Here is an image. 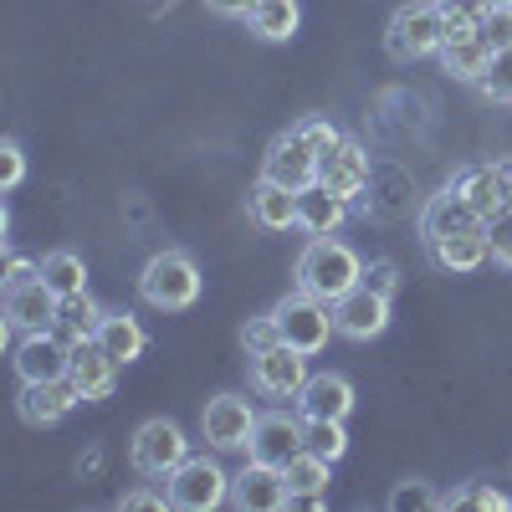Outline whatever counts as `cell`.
Segmentation results:
<instances>
[{"label":"cell","instance_id":"1","mask_svg":"<svg viewBox=\"0 0 512 512\" xmlns=\"http://www.w3.org/2000/svg\"><path fill=\"white\" fill-rule=\"evenodd\" d=\"M359 282H364L359 251L344 246V241H333V236H318L303 256H297V287L323 297V303H338V297L354 292Z\"/></svg>","mask_w":512,"mask_h":512},{"label":"cell","instance_id":"2","mask_svg":"<svg viewBox=\"0 0 512 512\" xmlns=\"http://www.w3.org/2000/svg\"><path fill=\"white\" fill-rule=\"evenodd\" d=\"M139 297L159 313H180L200 297V267L190 251H159L139 277Z\"/></svg>","mask_w":512,"mask_h":512},{"label":"cell","instance_id":"3","mask_svg":"<svg viewBox=\"0 0 512 512\" xmlns=\"http://www.w3.org/2000/svg\"><path fill=\"white\" fill-rule=\"evenodd\" d=\"M272 318H277V328H282V344H292L297 354H308V359L328 349V333H338L333 303H323V297H313V292L282 297V303L272 308Z\"/></svg>","mask_w":512,"mask_h":512},{"label":"cell","instance_id":"4","mask_svg":"<svg viewBox=\"0 0 512 512\" xmlns=\"http://www.w3.org/2000/svg\"><path fill=\"white\" fill-rule=\"evenodd\" d=\"M384 52L395 62H420L441 52V6L436 0H410L390 16V31H384Z\"/></svg>","mask_w":512,"mask_h":512},{"label":"cell","instance_id":"5","mask_svg":"<svg viewBox=\"0 0 512 512\" xmlns=\"http://www.w3.org/2000/svg\"><path fill=\"white\" fill-rule=\"evenodd\" d=\"M169 507H185V512H210L231 497V477L221 461L210 456H185L175 472H169Z\"/></svg>","mask_w":512,"mask_h":512},{"label":"cell","instance_id":"6","mask_svg":"<svg viewBox=\"0 0 512 512\" xmlns=\"http://www.w3.org/2000/svg\"><path fill=\"white\" fill-rule=\"evenodd\" d=\"M190 456V441H185V431L175 420H144L139 431H134V441H128V461L139 466L144 477H154V482H169V472Z\"/></svg>","mask_w":512,"mask_h":512},{"label":"cell","instance_id":"7","mask_svg":"<svg viewBox=\"0 0 512 512\" xmlns=\"http://www.w3.org/2000/svg\"><path fill=\"white\" fill-rule=\"evenodd\" d=\"M318 159L323 154L313 149V139L303 134V128H287V134L272 139V149L262 159V175L287 185V190H308V185H318Z\"/></svg>","mask_w":512,"mask_h":512},{"label":"cell","instance_id":"8","mask_svg":"<svg viewBox=\"0 0 512 512\" xmlns=\"http://www.w3.org/2000/svg\"><path fill=\"white\" fill-rule=\"evenodd\" d=\"M231 502L241 512H282V507H292L287 472H282V466H272V461H256L251 456L241 472L231 477Z\"/></svg>","mask_w":512,"mask_h":512},{"label":"cell","instance_id":"9","mask_svg":"<svg viewBox=\"0 0 512 512\" xmlns=\"http://www.w3.org/2000/svg\"><path fill=\"white\" fill-rule=\"evenodd\" d=\"M251 384L272 400H297V390L308 384V354H297L292 344H272L262 354H251Z\"/></svg>","mask_w":512,"mask_h":512},{"label":"cell","instance_id":"10","mask_svg":"<svg viewBox=\"0 0 512 512\" xmlns=\"http://www.w3.org/2000/svg\"><path fill=\"white\" fill-rule=\"evenodd\" d=\"M72 369V338L62 328H41V333H26L21 349H16V374L21 384H36V379H67Z\"/></svg>","mask_w":512,"mask_h":512},{"label":"cell","instance_id":"11","mask_svg":"<svg viewBox=\"0 0 512 512\" xmlns=\"http://www.w3.org/2000/svg\"><path fill=\"white\" fill-rule=\"evenodd\" d=\"M333 323H338L344 338H354V344H369V338H379L384 328H390V297H379L359 282L354 292H344L333 303Z\"/></svg>","mask_w":512,"mask_h":512},{"label":"cell","instance_id":"12","mask_svg":"<svg viewBox=\"0 0 512 512\" xmlns=\"http://www.w3.org/2000/svg\"><path fill=\"white\" fill-rule=\"evenodd\" d=\"M200 431H205V441L216 451H241L251 441V431H256V410L241 395H216L205 405V415H200Z\"/></svg>","mask_w":512,"mask_h":512},{"label":"cell","instance_id":"13","mask_svg":"<svg viewBox=\"0 0 512 512\" xmlns=\"http://www.w3.org/2000/svg\"><path fill=\"white\" fill-rule=\"evenodd\" d=\"M118 369H123V364H113V359L103 354L98 338H77V344H72V369H67V379L77 384L82 405L108 400V395H113V384H118Z\"/></svg>","mask_w":512,"mask_h":512},{"label":"cell","instance_id":"14","mask_svg":"<svg viewBox=\"0 0 512 512\" xmlns=\"http://www.w3.org/2000/svg\"><path fill=\"white\" fill-rule=\"evenodd\" d=\"M246 451L256 461H272V466H287L297 451H303V420H292L287 410H272V415H256V431L246 441Z\"/></svg>","mask_w":512,"mask_h":512},{"label":"cell","instance_id":"15","mask_svg":"<svg viewBox=\"0 0 512 512\" xmlns=\"http://www.w3.org/2000/svg\"><path fill=\"white\" fill-rule=\"evenodd\" d=\"M318 185H328L333 195L354 200V195L369 185V154H364L354 139H338V144L318 159Z\"/></svg>","mask_w":512,"mask_h":512},{"label":"cell","instance_id":"16","mask_svg":"<svg viewBox=\"0 0 512 512\" xmlns=\"http://www.w3.org/2000/svg\"><path fill=\"white\" fill-rule=\"evenodd\" d=\"M72 405H82V395H77L72 379H36V384H21V400H16L21 420H31V425H57L62 415H72Z\"/></svg>","mask_w":512,"mask_h":512},{"label":"cell","instance_id":"17","mask_svg":"<svg viewBox=\"0 0 512 512\" xmlns=\"http://www.w3.org/2000/svg\"><path fill=\"white\" fill-rule=\"evenodd\" d=\"M507 180H512V164H472V169H461L451 185L466 195V205H472L482 221H492V216H502Z\"/></svg>","mask_w":512,"mask_h":512},{"label":"cell","instance_id":"18","mask_svg":"<svg viewBox=\"0 0 512 512\" xmlns=\"http://www.w3.org/2000/svg\"><path fill=\"white\" fill-rule=\"evenodd\" d=\"M425 246H431L436 267H441V272H456V277L477 272L487 256H492L487 226H466V231H451V236H441V241H425Z\"/></svg>","mask_w":512,"mask_h":512},{"label":"cell","instance_id":"19","mask_svg":"<svg viewBox=\"0 0 512 512\" xmlns=\"http://www.w3.org/2000/svg\"><path fill=\"white\" fill-rule=\"evenodd\" d=\"M57 303H62V297L47 282L16 287V292H6V328H21V333L57 328Z\"/></svg>","mask_w":512,"mask_h":512},{"label":"cell","instance_id":"20","mask_svg":"<svg viewBox=\"0 0 512 512\" xmlns=\"http://www.w3.org/2000/svg\"><path fill=\"white\" fill-rule=\"evenodd\" d=\"M466 226H487L472 205H466V195L456 190V185H446L441 195H431L425 200V210H420V236L425 241H441V236H451V231H466Z\"/></svg>","mask_w":512,"mask_h":512},{"label":"cell","instance_id":"21","mask_svg":"<svg viewBox=\"0 0 512 512\" xmlns=\"http://www.w3.org/2000/svg\"><path fill=\"white\" fill-rule=\"evenodd\" d=\"M303 415H323V420H349L354 410V384L344 374H308V384L297 390Z\"/></svg>","mask_w":512,"mask_h":512},{"label":"cell","instance_id":"22","mask_svg":"<svg viewBox=\"0 0 512 512\" xmlns=\"http://www.w3.org/2000/svg\"><path fill=\"white\" fill-rule=\"evenodd\" d=\"M246 210H251V221L262 231H287V226H297V190H287V185L262 175L251 185V195H246Z\"/></svg>","mask_w":512,"mask_h":512},{"label":"cell","instance_id":"23","mask_svg":"<svg viewBox=\"0 0 512 512\" xmlns=\"http://www.w3.org/2000/svg\"><path fill=\"white\" fill-rule=\"evenodd\" d=\"M349 216V200L344 195H333L328 185H308V190H297V226L313 231V236H333L338 226H344Z\"/></svg>","mask_w":512,"mask_h":512},{"label":"cell","instance_id":"24","mask_svg":"<svg viewBox=\"0 0 512 512\" xmlns=\"http://www.w3.org/2000/svg\"><path fill=\"white\" fill-rule=\"evenodd\" d=\"M328 456H318V451H297L282 472H287V487H292V502H303V507H323L328 502Z\"/></svg>","mask_w":512,"mask_h":512},{"label":"cell","instance_id":"25","mask_svg":"<svg viewBox=\"0 0 512 512\" xmlns=\"http://www.w3.org/2000/svg\"><path fill=\"white\" fill-rule=\"evenodd\" d=\"M98 344H103V354H108L113 364H134V359H144V349H149V333L139 328L134 313H108L103 328H98Z\"/></svg>","mask_w":512,"mask_h":512},{"label":"cell","instance_id":"26","mask_svg":"<svg viewBox=\"0 0 512 512\" xmlns=\"http://www.w3.org/2000/svg\"><path fill=\"white\" fill-rule=\"evenodd\" d=\"M441 62H446V72L461 77V82H482V72L492 67V47L482 41V31H472V36L446 41V47H441Z\"/></svg>","mask_w":512,"mask_h":512},{"label":"cell","instance_id":"27","mask_svg":"<svg viewBox=\"0 0 512 512\" xmlns=\"http://www.w3.org/2000/svg\"><path fill=\"white\" fill-rule=\"evenodd\" d=\"M41 282H47L57 297H72V292H88V267H82V256L57 246L41 256Z\"/></svg>","mask_w":512,"mask_h":512},{"label":"cell","instance_id":"28","mask_svg":"<svg viewBox=\"0 0 512 512\" xmlns=\"http://www.w3.org/2000/svg\"><path fill=\"white\" fill-rule=\"evenodd\" d=\"M103 318H108V313L93 303L88 292H72V297H62V303H57V328L72 338V344H77V338H98Z\"/></svg>","mask_w":512,"mask_h":512},{"label":"cell","instance_id":"29","mask_svg":"<svg viewBox=\"0 0 512 512\" xmlns=\"http://www.w3.org/2000/svg\"><path fill=\"white\" fill-rule=\"evenodd\" d=\"M246 21L262 41H287L297 31V21H303V11H297V0H256V11Z\"/></svg>","mask_w":512,"mask_h":512},{"label":"cell","instance_id":"30","mask_svg":"<svg viewBox=\"0 0 512 512\" xmlns=\"http://www.w3.org/2000/svg\"><path fill=\"white\" fill-rule=\"evenodd\" d=\"M303 446L338 461L349 451V436H344V420H323V415H303Z\"/></svg>","mask_w":512,"mask_h":512},{"label":"cell","instance_id":"31","mask_svg":"<svg viewBox=\"0 0 512 512\" xmlns=\"http://www.w3.org/2000/svg\"><path fill=\"white\" fill-rule=\"evenodd\" d=\"M477 88L487 98H497V103H512V52H492V67L482 72Z\"/></svg>","mask_w":512,"mask_h":512},{"label":"cell","instance_id":"32","mask_svg":"<svg viewBox=\"0 0 512 512\" xmlns=\"http://www.w3.org/2000/svg\"><path fill=\"white\" fill-rule=\"evenodd\" d=\"M477 31H482V41H487L492 52H512V6H492L477 21Z\"/></svg>","mask_w":512,"mask_h":512},{"label":"cell","instance_id":"33","mask_svg":"<svg viewBox=\"0 0 512 512\" xmlns=\"http://www.w3.org/2000/svg\"><path fill=\"white\" fill-rule=\"evenodd\" d=\"M441 507H497V512H507L512 497H502V492H492V487H466V492L441 497Z\"/></svg>","mask_w":512,"mask_h":512},{"label":"cell","instance_id":"34","mask_svg":"<svg viewBox=\"0 0 512 512\" xmlns=\"http://www.w3.org/2000/svg\"><path fill=\"white\" fill-rule=\"evenodd\" d=\"M487 241H492V262L512 267V210H502V216L487 221Z\"/></svg>","mask_w":512,"mask_h":512},{"label":"cell","instance_id":"35","mask_svg":"<svg viewBox=\"0 0 512 512\" xmlns=\"http://www.w3.org/2000/svg\"><path fill=\"white\" fill-rule=\"evenodd\" d=\"M364 287L379 292V297H395V287H400V267L390 262V256H379V262L364 267Z\"/></svg>","mask_w":512,"mask_h":512},{"label":"cell","instance_id":"36","mask_svg":"<svg viewBox=\"0 0 512 512\" xmlns=\"http://www.w3.org/2000/svg\"><path fill=\"white\" fill-rule=\"evenodd\" d=\"M241 338H246V359H251V354H262V349L282 344V328H277V318H251Z\"/></svg>","mask_w":512,"mask_h":512},{"label":"cell","instance_id":"37","mask_svg":"<svg viewBox=\"0 0 512 512\" xmlns=\"http://www.w3.org/2000/svg\"><path fill=\"white\" fill-rule=\"evenodd\" d=\"M21 175H26V154H21V144H16V139H6V144H0V185L16 190V185H21Z\"/></svg>","mask_w":512,"mask_h":512},{"label":"cell","instance_id":"38","mask_svg":"<svg viewBox=\"0 0 512 512\" xmlns=\"http://www.w3.org/2000/svg\"><path fill=\"white\" fill-rule=\"evenodd\" d=\"M297 128H303V134L313 139V149H318V154H328V149H333L338 139H344V134H338V128H333L328 118H303V123H297Z\"/></svg>","mask_w":512,"mask_h":512},{"label":"cell","instance_id":"39","mask_svg":"<svg viewBox=\"0 0 512 512\" xmlns=\"http://www.w3.org/2000/svg\"><path fill=\"white\" fill-rule=\"evenodd\" d=\"M31 282H41V262H26V256H11V262H6V292H16V287H31Z\"/></svg>","mask_w":512,"mask_h":512},{"label":"cell","instance_id":"40","mask_svg":"<svg viewBox=\"0 0 512 512\" xmlns=\"http://www.w3.org/2000/svg\"><path fill=\"white\" fill-rule=\"evenodd\" d=\"M436 6H441L446 16H472V21H482V16L492 11V0H436Z\"/></svg>","mask_w":512,"mask_h":512},{"label":"cell","instance_id":"41","mask_svg":"<svg viewBox=\"0 0 512 512\" xmlns=\"http://www.w3.org/2000/svg\"><path fill=\"white\" fill-rule=\"evenodd\" d=\"M390 507H441V497H431L425 487H400V492L390 497Z\"/></svg>","mask_w":512,"mask_h":512},{"label":"cell","instance_id":"42","mask_svg":"<svg viewBox=\"0 0 512 512\" xmlns=\"http://www.w3.org/2000/svg\"><path fill=\"white\" fill-rule=\"evenodd\" d=\"M205 6L216 11V16H251L256 0H205Z\"/></svg>","mask_w":512,"mask_h":512},{"label":"cell","instance_id":"43","mask_svg":"<svg viewBox=\"0 0 512 512\" xmlns=\"http://www.w3.org/2000/svg\"><path fill=\"white\" fill-rule=\"evenodd\" d=\"M169 492H123V507H164Z\"/></svg>","mask_w":512,"mask_h":512},{"label":"cell","instance_id":"44","mask_svg":"<svg viewBox=\"0 0 512 512\" xmlns=\"http://www.w3.org/2000/svg\"><path fill=\"white\" fill-rule=\"evenodd\" d=\"M502 210H512V180H507V200H502Z\"/></svg>","mask_w":512,"mask_h":512},{"label":"cell","instance_id":"45","mask_svg":"<svg viewBox=\"0 0 512 512\" xmlns=\"http://www.w3.org/2000/svg\"><path fill=\"white\" fill-rule=\"evenodd\" d=\"M492 6H512V0H492Z\"/></svg>","mask_w":512,"mask_h":512}]
</instances>
